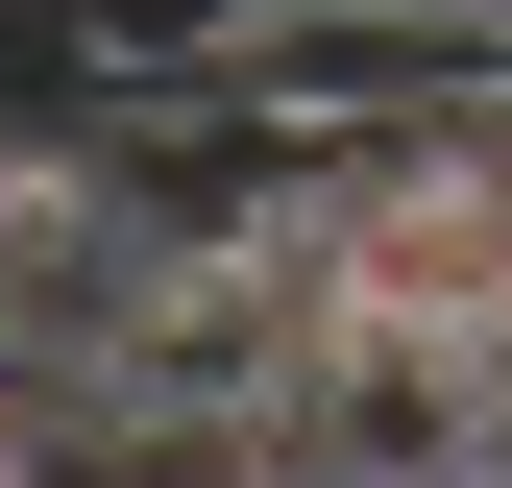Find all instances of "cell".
<instances>
[{
    "label": "cell",
    "instance_id": "6da1fadb",
    "mask_svg": "<svg viewBox=\"0 0 512 488\" xmlns=\"http://www.w3.org/2000/svg\"><path fill=\"white\" fill-rule=\"evenodd\" d=\"M415 366H439V415H464V440H512V293H488V318H439Z\"/></svg>",
    "mask_w": 512,
    "mask_h": 488
},
{
    "label": "cell",
    "instance_id": "7a4b0ae2",
    "mask_svg": "<svg viewBox=\"0 0 512 488\" xmlns=\"http://www.w3.org/2000/svg\"><path fill=\"white\" fill-rule=\"evenodd\" d=\"M0 488H49V391H25V366H0Z\"/></svg>",
    "mask_w": 512,
    "mask_h": 488
},
{
    "label": "cell",
    "instance_id": "3957f363",
    "mask_svg": "<svg viewBox=\"0 0 512 488\" xmlns=\"http://www.w3.org/2000/svg\"><path fill=\"white\" fill-rule=\"evenodd\" d=\"M391 488H512V440H439V464H391Z\"/></svg>",
    "mask_w": 512,
    "mask_h": 488
},
{
    "label": "cell",
    "instance_id": "277c9868",
    "mask_svg": "<svg viewBox=\"0 0 512 488\" xmlns=\"http://www.w3.org/2000/svg\"><path fill=\"white\" fill-rule=\"evenodd\" d=\"M464 49H512V0H464Z\"/></svg>",
    "mask_w": 512,
    "mask_h": 488
}]
</instances>
